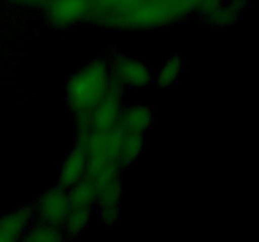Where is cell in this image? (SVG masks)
Segmentation results:
<instances>
[{"mask_svg":"<svg viewBox=\"0 0 259 242\" xmlns=\"http://www.w3.org/2000/svg\"><path fill=\"white\" fill-rule=\"evenodd\" d=\"M30 212L19 211L0 221V239H14L24 233L29 222Z\"/></svg>","mask_w":259,"mask_h":242,"instance_id":"30bf717a","label":"cell"},{"mask_svg":"<svg viewBox=\"0 0 259 242\" xmlns=\"http://www.w3.org/2000/svg\"><path fill=\"white\" fill-rule=\"evenodd\" d=\"M88 171V158L83 146L77 145L70 151L63 163L60 174V186L62 188H71L77 182L86 176Z\"/></svg>","mask_w":259,"mask_h":242,"instance_id":"ba28073f","label":"cell"},{"mask_svg":"<svg viewBox=\"0 0 259 242\" xmlns=\"http://www.w3.org/2000/svg\"><path fill=\"white\" fill-rule=\"evenodd\" d=\"M29 233L25 238L30 239V241H56V239H60L61 232L58 231V228L56 226H50V224L40 223L38 226L32 227L29 229Z\"/></svg>","mask_w":259,"mask_h":242,"instance_id":"7c38bea8","label":"cell"},{"mask_svg":"<svg viewBox=\"0 0 259 242\" xmlns=\"http://www.w3.org/2000/svg\"><path fill=\"white\" fill-rule=\"evenodd\" d=\"M120 116V92L118 85L113 83L103 100L91 111L90 115L80 121L83 125V133L88 131L114 130Z\"/></svg>","mask_w":259,"mask_h":242,"instance_id":"277c9868","label":"cell"},{"mask_svg":"<svg viewBox=\"0 0 259 242\" xmlns=\"http://www.w3.org/2000/svg\"><path fill=\"white\" fill-rule=\"evenodd\" d=\"M68 196V213L66 217V229L70 233H78L85 228L90 218L91 209L96 203V189L88 175L71 187Z\"/></svg>","mask_w":259,"mask_h":242,"instance_id":"3957f363","label":"cell"},{"mask_svg":"<svg viewBox=\"0 0 259 242\" xmlns=\"http://www.w3.org/2000/svg\"><path fill=\"white\" fill-rule=\"evenodd\" d=\"M37 213L40 223L50 226H61L65 223L68 213V196L65 188L50 189L38 201Z\"/></svg>","mask_w":259,"mask_h":242,"instance_id":"8992f818","label":"cell"},{"mask_svg":"<svg viewBox=\"0 0 259 242\" xmlns=\"http://www.w3.org/2000/svg\"><path fill=\"white\" fill-rule=\"evenodd\" d=\"M24 4H39V3H45V0H18Z\"/></svg>","mask_w":259,"mask_h":242,"instance_id":"4fadbf2b","label":"cell"},{"mask_svg":"<svg viewBox=\"0 0 259 242\" xmlns=\"http://www.w3.org/2000/svg\"><path fill=\"white\" fill-rule=\"evenodd\" d=\"M182 60L179 55L171 57L167 59V62L162 66L159 72L157 73V85L161 87H168L172 83L176 82L177 77H179L180 72H181Z\"/></svg>","mask_w":259,"mask_h":242,"instance_id":"8fae6325","label":"cell"},{"mask_svg":"<svg viewBox=\"0 0 259 242\" xmlns=\"http://www.w3.org/2000/svg\"><path fill=\"white\" fill-rule=\"evenodd\" d=\"M110 72L104 60H93L71 78L67 86V100L71 110L83 118L110 88Z\"/></svg>","mask_w":259,"mask_h":242,"instance_id":"7a4b0ae2","label":"cell"},{"mask_svg":"<svg viewBox=\"0 0 259 242\" xmlns=\"http://www.w3.org/2000/svg\"><path fill=\"white\" fill-rule=\"evenodd\" d=\"M114 81L119 85L142 87L151 82L149 68L141 60L132 58H120L113 67Z\"/></svg>","mask_w":259,"mask_h":242,"instance_id":"52a82bcc","label":"cell"},{"mask_svg":"<svg viewBox=\"0 0 259 242\" xmlns=\"http://www.w3.org/2000/svg\"><path fill=\"white\" fill-rule=\"evenodd\" d=\"M196 10V0H93L90 17L106 27L151 28Z\"/></svg>","mask_w":259,"mask_h":242,"instance_id":"6da1fadb","label":"cell"},{"mask_svg":"<svg viewBox=\"0 0 259 242\" xmlns=\"http://www.w3.org/2000/svg\"><path fill=\"white\" fill-rule=\"evenodd\" d=\"M151 123V111L148 107L136 106L120 113L115 130L121 134H142Z\"/></svg>","mask_w":259,"mask_h":242,"instance_id":"9c48e42d","label":"cell"},{"mask_svg":"<svg viewBox=\"0 0 259 242\" xmlns=\"http://www.w3.org/2000/svg\"><path fill=\"white\" fill-rule=\"evenodd\" d=\"M46 17L55 27L76 24L90 17L93 0H45Z\"/></svg>","mask_w":259,"mask_h":242,"instance_id":"5b68a950","label":"cell"}]
</instances>
